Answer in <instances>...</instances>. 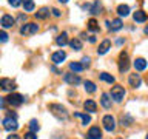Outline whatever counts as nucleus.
<instances>
[{"instance_id": "f257e3e1", "label": "nucleus", "mask_w": 148, "mask_h": 139, "mask_svg": "<svg viewBox=\"0 0 148 139\" xmlns=\"http://www.w3.org/2000/svg\"><path fill=\"white\" fill-rule=\"evenodd\" d=\"M49 111L53 113L57 119H60V120H65L68 118V113H66V110H65V107H62L60 104H51L49 105Z\"/></svg>"}, {"instance_id": "f03ea898", "label": "nucleus", "mask_w": 148, "mask_h": 139, "mask_svg": "<svg viewBox=\"0 0 148 139\" xmlns=\"http://www.w3.org/2000/svg\"><path fill=\"white\" fill-rule=\"evenodd\" d=\"M111 97L116 100V102H122L123 100V96H125V90L122 85H114L113 88H111Z\"/></svg>"}, {"instance_id": "7ed1b4c3", "label": "nucleus", "mask_w": 148, "mask_h": 139, "mask_svg": "<svg viewBox=\"0 0 148 139\" xmlns=\"http://www.w3.org/2000/svg\"><path fill=\"white\" fill-rule=\"evenodd\" d=\"M3 128L6 131H16L18 128V124H17V119L14 116H9V118H5L3 119Z\"/></svg>"}, {"instance_id": "20e7f679", "label": "nucleus", "mask_w": 148, "mask_h": 139, "mask_svg": "<svg viewBox=\"0 0 148 139\" xmlns=\"http://www.w3.org/2000/svg\"><path fill=\"white\" fill-rule=\"evenodd\" d=\"M130 68V60H128V53H125V51H122L119 56V71L120 73H125L128 71Z\"/></svg>"}, {"instance_id": "39448f33", "label": "nucleus", "mask_w": 148, "mask_h": 139, "mask_svg": "<svg viewBox=\"0 0 148 139\" xmlns=\"http://www.w3.org/2000/svg\"><path fill=\"white\" fill-rule=\"evenodd\" d=\"M6 99V102L9 105H12V107H20L23 102H25V99H23V96L22 94H17V93H14V94H9L8 97H5Z\"/></svg>"}, {"instance_id": "423d86ee", "label": "nucleus", "mask_w": 148, "mask_h": 139, "mask_svg": "<svg viewBox=\"0 0 148 139\" xmlns=\"http://www.w3.org/2000/svg\"><path fill=\"white\" fill-rule=\"evenodd\" d=\"M37 31H39V25H36V23H26V25L20 28L22 36H31V34H36Z\"/></svg>"}, {"instance_id": "0eeeda50", "label": "nucleus", "mask_w": 148, "mask_h": 139, "mask_svg": "<svg viewBox=\"0 0 148 139\" xmlns=\"http://www.w3.org/2000/svg\"><path fill=\"white\" fill-rule=\"evenodd\" d=\"M102 124H103V128L106 130V131H114V128H116V120L114 118L111 114H106L103 116V119H102Z\"/></svg>"}, {"instance_id": "6e6552de", "label": "nucleus", "mask_w": 148, "mask_h": 139, "mask_svg": "<svg viewBox=\"0 0 148 139\" xmlns=\"http://www.w3.org/2000/svg\"><path fill=\"white\" fill-rule=\"evenodd\" d=\"M63 81L69 83V85H79L82 81H80V77L77 76V74H73V73H65L63 74Z\"/></svg>"}, {"instance_id": "1a4fd4ad", "label": "nucleus", "mask_w": 148, "mask_h": 139, "mask_svg": "<svg viewBox=\"0 0 148 139\" xmlns=\"http://www.w3.org/2000/svg\"><path fill=\"white\" fill-rule=\"evenodd\" d=\"M0 87H2V90H3V91H12L14 88H16V82H14L12 79L3 77L2 81H0Z\"/></svg>"}, {"instance_id": "9d476101", "label": "nucleus", "mask_w": 148, "mask_h": 139, "mask_svg": "<svg viewBox=\"0 0 148 139\" xmlns=\"http://www.w3.org/2000/svg\"><path fill=\"white\" fill-rule=\"evenodd\" d=\"M14 23H16V19H14L12 16H9V14H3V16H2V22H0V25H2L3 30L11 28Z\"/></svg>"}, {"instance_id": "9b49d317", "label": "nucleus", "mask_w": 148, "mask_h": 139, "mask_svg": "<svg viewBox=\"0 0 148 139\" xmlns=\"http://www.w3.org/2000/svg\"><path fill=\"white\" fill-rule=\"evenodd\" d=\"M65 59H66V53L65 51H56V53L51 54V62H54L56 65L62 63Z\"/></svg>"}, {"instance_id": "f8f14e48", "label": "nucleus", "mask_w": 148, "mask_h": 139, "mask_svg": "<svg viewBox=\"0 0 148 139\" xmlns=\"http://www.w3.org/2000/svg\"><path fill=\"white\" fill-rule=\"evenodd\" d=\"M86 139H102V130L99 127H91L86 133Z\"/></svg>"}, {"instance_id": "ddd939ff", "label": "nucleus", "mask_w": 148, "mask_h": 139, "mask_svg": "<svg viewBox=\"0 0 148 139\" xmlns=\"http://www.w3.org/2000/svg\"><path fill=\"white\" fill-rule=\"evenodd\" d=\"M110 48H111V40H110V39H105V40L99 45V48H97V54H99V56H103V54L108 53Z\"/></svg>"}, {"instance_id": "4468645a", "label": "nucleus", "mask_w": 148, "mask_h": 139, "mask_svg": "<svg viewBox=\"0 0 148 139\" xmlns=\"http://www.w3.org/2000/svg\"><path fill=\"white\" fill-rule=\"evenodd\" d=\"M128 83L131 85L133 88H139L140 87V83H142V79H140V76L139 74H130V77H128Z\"/></svg>"}, {"instance_id": "2eb2a0df", "label": "nucleus", "mask_w": 148, "mask_h": 139, "mask_svg": "<svg viewBox=\"0 0 148 139\" xmlns=\"http://www.w3.org/2000/svg\"><path fill=\"white\" fill-rule=\"evenodd\" d=\"M83 108H85V111H88V113H96L97 111V104L92 99H88L83 102Z\"/></svg>"}, {"instance_id": "dca6fc26", "label": "nucleus", "mask_w": 148, "mask_h": 139, "mask_svg": "<svg viewBox=\"0 0 148 139\" xmlns=\"http://www.w3.org/2000/svg\"><path fill=\"white\" fill-rule=\"evenodd\" d=\"M133 65H134V68H136L137 71H143V70L147 68V65H148V63H147V60H145V59L137 57L136 60H134V63H133Z\"/></svg>"}, {"instance_id": "f3484780", "label": "nucleus", "mask_w": 148, "mask_h": 139, "mask_svg": "<svg viewBox=\"0 0 148 139\" xmlns=\"http://www.w3.org/2000/svg\"><path fill=\"white\" fill-rule=\"evenodd\" d=\"M100 104H102V107H103L105 110H110V108H111V99H110V94H108V93H103V94H102Z\"/></svg>"}, {"instance_id": "a211bd4d", "label": "nucleus", "mask_w": 148, "mask_h": 139, "mask_svg": "<svg viewBox=\"0 0 148 139\" xmlns=\"http://www.w3.org/2000/svg\"><path fill=\"white\" fill-rule=\"evenodd\" d=\"M56 43H57L59 46H65L66 43H69V42H68V34H66V32H62V34H59L57 37H56Z\"/></svg>"}, {"instance_id": "6ab92c4d", "label": "nucleus", "mask_w": 148, "mask_h": 139, "mask_svg": "<svg viewBox=\"0 0 148 139\" xmlns=\"http://www.w3.org/2000/svg\"><path fill=\"white\" fill-rule=\"evenodd\" d=\"M36 17L43 20V19H48L49 17V8H40L39 11L36 12Z\"/></svg>"}, {"instance_id": "aec40b11", "label": "nucleus", "mask_w": 148, "mask_h": 139, "mask_svg": "<svg viewBox=\"0 0 148 139\" xmlns=\"http://www.w3.org/2000/svg\"><path fill=\"white\" fill-rule=\"evenodd\" d=\"M133 19H134V22L142 23V22L147 20V12H143V11H136V12L133 14Z\"/></svg>"}, {"instance_id": "412c9836", "label": "nucleus", "mask_w": 148, "mask_h": 139, "mask_svg": "<svg viewBox=\"0 0 148 139\" xmlns=\"http://www.w3.org/2000/svg\"><path fill=\"white\" fill-rule=\"evenodd\" d=\"M117 14L120 17H127L130 14V6L128 5H119L117 6Z\"/></svg>"}, {"instance_id": "4be33fe9", "label": "nucleus", "mask_w": 148, "mask_h": 139, "mask_svg": "<svg viewBox=\"0 0 148 139\" xmlns=\"http://www.w3.org/2000/svg\"><path fill=\"white\" fill-rule=\"evenodd\" d=\"M74 118L82 119V125H86V124L91 122V118L88 114H85V113H74Z\"/></svg>"}, {"instance_id": "5701e85b", "label": "nucleus", "mask_w": 148, "mask_h": 139, "mask_svg": "<svg viewBox=\"0 0 148 139\" xmlns=\"http://www.w3.org/2000/svg\"><path fill=\"white\" fill-rule=\"evenodd\" d=\"M90 12H91V14H94V16H97V14H100V12H102V5H100L99 0H96V2L92 3V6H91V9H90Z\"/></svg>"}, {"instance_id": "b1692460", "label": "nucleus", "mask_w": 148, "mask_h": 139, "mask_svg": "<svg viewBox=\"0 0 148 139\" xmlns=\"http://www.w3.org/2000/svg\"><path fill=\"white\" fill-rule=\"evenodd\" d=\"M69 46L74 50V51H80L82 50V42H80V39H73V40H69Z\"/></svg>"}, {"instance_id": "393cba45", "label": "nucleus", "mask_w": 148, "mask_h": 139, "mask_svg": "<svg viewBox=\"0 0 148 139\" xmlns=\"http://www.w3.org/2000/svg\"><path fill=\"white\" fill-rule=\"evenodd\" d=\"M83 63H79V62H71L69 63V70L71 71H74V73H80V71H83Z\"/></svg>"}, {"instance_id": "a878e982", "label": "nucleus", "mask_w": 148, "mask_h": 139, "mask_svg": "<svg viewBox=\"0 0 148 139\" xmlns=\"http://www.w3.org/2000/svg\"><path fill=\"white\" fill-rule=\"evenodd\" d=\"M23 8H25V11H28V12L34 11V8H36L34 0H23Z\"/></svg>"}, {"instance_id": "bb28decb", "label": "nucleus", "mask_w": 148, "mask_h": 139, "mask_svg": "<svg viewBox=\"0 0 148 139\" xmlns=\"http://www.w3.org/2000/svg\"><path fill=\"white\" fill-rule=\"evenodd\" d=\"M122 25H123V23H122V20H120V19H114V20L113 22H111V31H119L120 30V28H122Z\"/></svg>"}, {"instance_id": "cd10ccee", "label": "nucleus", "mask_w": 148, "mask_h": 139, "mask_svg": "<svg viewBox=\"0 0 148 139\" xmlns=\"http://www.w3.org/2000/svg\"><path fill=\"white\" fill-rule=\"evenodd\" d=\"M83 85H85V91H88V93H96V85L92 83L91 81H85L83 82Z\"/></svg>"}, {"instance_id": "c85d7f7f", "label": "nucleus", "mask_w": 148, "mask_h": 139, "mask_svg": "<svg viewBox=\"0 0 148 139\" xmlns=\"http://www.w3.org/2000/svg\"><path fill=\"white\" fill-rule=\"evenodd\" d=\"M120 124L125 125V127H130V125L133 124V118H131V116H128V114H125V116L120 118Z\"/></svg>"}, {"instance_id": "c756f323", "label": "nucleus", "mask_w": 148, "mask_h": 139, "mask_svg": "<svg viewBox=\"0 0 148 139\" xmlns=\"http://www.w3.org/2000/svg\"><path fill=\"white\" fill-rule=\"evenodd\" d=\"M100 79L103 82H108L110 85H111V83H114V77L111 76V74H108V73H100Z\"/></svg>"}, {"instance_id": "7c9ffc66", "label": "nucleus", "mask_w": 148, "mask_h": 139, "mask_svg": "<svg viewBox=\"0 0 148 139\" xmlns=\"http://www.w3.org/2000/svg\"><path fill=\"white\" fill-rule=\"evenodd\" d=\"M29 130H31V131H36V133L40 130V125H39V122H37L36 119H32L29 122Z\"/></svg>"}, {"instance_id": "2f4dec72", "label": "nucleus", "mask_w": 148, "mask_h": 139, "mask_svg": "<svg viewBox=\"0 0 148 139\" xmlns=\"http://www.w3.org/2000/svg\"><path fill=\"white\" fill-rule=\"evenodd\" d=\"M88 28H90L91 31H97V30H99V26H97V22L94 20V19H91V20L88 22Z\"/></svg>"}, {"instance_id": "473e14b6", "label": "nucleus", "mask_w": 148, "mask_h": 139, "mask_svg": "<svg viewBox=\"0 0 148 139\" xmlns=\"http://www.w3.org/2000/svg\"><path fill=\"white\" fill-rule=\"evenodd\" d=\"M8 2H9V5H11L12 8H17V6H20V5L23 3L22 0H8Z\"/></svg>"}, {"instance_id": "72a5a7b5", "label": "nucleus", "mask_w": 148, "mask_h": 139, "mask_svg": "<svg viewBox=\"0 0 148 139\" xmlns=\"http://www.w3.org/2000/svg\"><path fill=\"white\" fill-rule=\"evenodd\" d=\"M23 138L25 139H37V134H36V131H28Z\"/></svg>"}, {"instance_id": "f704fd0d", "label": "nucleus", "mask_w": 148, "mask_h": 139, "mask_svg": "<svg viewBox=\"0 0 148 139\" xmlns=\"http://www.w3.org/2000/svg\"><path fill=\"white\" fill-rule=\"evenodd\" d=\"M0 40H2L3 43H5V42H6V40H8V34H6V32H5V31H2V32H0Z\"/></svg>"}, {"instance_id": "c9c22d12", "label": "nucleus", "mask_w": 148, "mask_h": 139, "mask_svg": "<svg viewBox=\"0 0 148 139\" xmlns=\"http://www.w3.org/2000/svg\"><path fill=\"white\" fill-rule=\"evenodd\" d=\"M82 62H83V67H88L90 65V57H83Z\"/></svg>"}, {"instance_id": "e433bc0d", "label": "nucleus", "mask_w": 148, "mask_h": 139, "mask_svg": "<svg viewBox=\"0 0 148 139\" xmlns=\"http://www.w3.org/2000/svg\"><path fill=\"white\" fill-rule=\"evenodd\" d=\"M53 14H54L56 17H60V11H59V9H56V8L53 9Z\"/></svg>"}, {"instance_id": "4c0bfd02", "label": "nucleus", "mask_w": 148, "mask_h": 139, "mask_svg": "<svg viewBox=\"0 0 148 139\" xmlns=\"http://www.w3.org/2000/svg\"><path fill=\"white\" fill-rule=\"evenodd\" d=\"M8 139H20L17 136V134H11V136H8Z\"/></svg>"}, {"instance_id": "58836bf2", "label": "nucleus", "mask_w": 148, "mask_h": 139, "mask_svg": "<svg viewBox=\"0 0 148 139\" xmlns=\"http://www.w3.org/2000/svg\"><path fill=\"white\" fill-rule=\"evenodd\" d=\"M90 42H91V43H94V42H96V37L91 36V37H90Z\"/></svg>"}, {"instance_id": "ea45409f", "label": "nucleus", "mask_w": 148, "mask_h": 139, "mask_svg": "<svg viewBox=\"0 0 148 139\" xmlns=\"http://www.w3.org/2000/svg\"><path fill=\"white\" fill-rule=\"evenodd\" d=\"M59 2H60V3H68L69 0H59Z\"/></svg>"}, {"instance_id": "a19ab883", "label": "nucleus", "mask_w": 148, "mask_h": 139, "mask_svg": "<svg viewBox=\"0 0 148 139\" xmlns=\"http://www.w3.org/2000/svg\"><path fill=\"white\" fill-rule=\"evenodd\" d=\"M145 34H147V36H148V25H147V26H145Z\"/></svg>"}, {"instance_id": "79ce46f5", "label": "nucleus", "mask_w": 148, "mask_h": 139, "mask_svg": "<svg viewBox=\"0 0 148 139\" xmlns=\"http://www.w3.org/2000/svg\"><path fill=\"white\" fill-rule=\"evenodd\" d=\"M145 139H148V134H147V138H145Z\"/></svg>"}, {"instance_id": "37998d69", "label": "nucleus", "mask_w": 148, "mask_h": 139, "mask_svg": "<svg viewBox=\"0 0 148 139\" xmlns=\"http://www.w3.org/2000/svg\"><path fill=\"white\" fill-rule=\"evenodd\" d=\"M119 139H120V138H119Z\"/></svg>"}]
</instances>
